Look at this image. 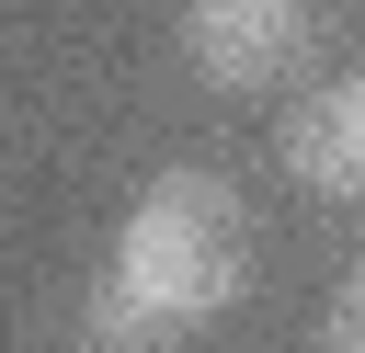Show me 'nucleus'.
<instances>
[{
	"label": "nucleus",
	"instance_id": "nucleus-2",
	"mask_svg": "<svg viewBox=\"0 0 365 353\" xmlns=\"http://www.w3.org/2000/svg\"><path fill=\"white\" fill-rule=\"evenodd\" d=\"M182 46L205 80L251 91V80H285L308 57V0H194L182 11Z\"/></svg>",
	"mask_w": 365,
	"mask_h": 353
},
{
	"label": "nucleus",
	"instance_id": "nucleus-1",
	"mask_svg": "<svg viewBox=\"0 0 365 353\" xmlns=\"http://www.w3.org/2000/svg\"><path fill=\"white\" fill-rule=\"evenodd\" d=\"M251 273V216L217 171H160L103 262V296H91V353H160L171 330L217 319Z\"/></svg>",
	"mask_w": 365,
	"mask_h": 353
},
{
	"label": "nucleus",
	"instance_id": "nucleus-4",
	"mask_svg": "<svg viewBox=\"0 0 365 353\" xmlns=\"http://www.w3.org/2000/svg\"><path fill=\"white\" fill-rule=\"evenodd\" d=\"M319 353H365V273L331 296V319H319Z\"/></svg>",
	"mask_w": 365,
	"mask_h": 353
},
{
	"label": "nucleus",
	"instance_id": "nucleus-3",
	"mask_svg": "<svg viewBox=\"0 0 365 353\" xmlns=\"http://www.w3.org/2000/svg\"><path fill=\"white\" fill-rule=\"evenodd\" d=\"M285 171L308 194H365V80H331L285 114Z\"/></svg>",
	"mask_w": 365,
	"mask_h": 353
}]
</instances>
